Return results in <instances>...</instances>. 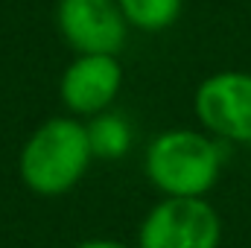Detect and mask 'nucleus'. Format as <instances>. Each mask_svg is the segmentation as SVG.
Returning <instances> with one entry per match:
<instances>
[{
	"instance_id": "obj_1",
	"label": "nucleus",
	"mask_w": 251,
	"mask_h": 248,
	"mask_svg": "<svg viewBox=\"0 0 251 248\" xmlns=\"http://www.w3.org/2000/svg\"><path fill=\"white\" fill-rule=\"evenodd\" d=\"M94 161L88 128L79 117H50L26 137L18 155V173L29 193L56 198L70 193Z\"/></svg>"
},
{
	"instance_id": "obj_2",
	"label": "nucleus",
	"mask_w": 251,
	"mask_h": 248,
	"mask_svg": "<svg viewBox=\"0 0 251 248\" xmlns=\"http://www.w3.org/2000/svg\"><path fill=\"white\" fill-rule=\"evenodd\" d=\"M143 170L164 198H204L219 181L222 146L207 131L167 128L146 146Z\"/></svg>"
},
{
	"instance_id": "obj_3",
	"label": "nucleus",
	"mask_w": 251,
	"mask_h": 248,
	"mask_svg": "<svg viewBox=\"0 0 251 248\" xmlns=\"http://www.w3.org/2000/svg\"><path fill=\"white\" fill-rule=\"evenodd\" d=\"M222 219L204 198H161L137 228L134 248H219Z\"/></svg>"
},
{
	"instance_id": "obj_4",
	"label": "nucleus",
	"mask_w": 251,
	"mask_h": 248,
	"mask_svg": "<svg viewBox=\"0 0 251 248\" xmlns=\"http://www.w3.org/2000/svg\"><path fill=\"white\" fill-rule=\"evenodd\" d=\"M201 128L216 140L251 143V73L222 70L207 76L193 97Z\"/></svg>"
},
{
	"instance_id": "obj_5",
	"label": "nucleus",
	"mask_w": 251,
	"mask_h": 248,
	"mask_svg": "<svg viewBox=\"0 0 251 248\" xmlns=\"http://www.w3.org/2000/svg\"><path fill=\"white\" fill-rule=\"evenodd\" d=\"M56 26L76 56H117L128 35V24L117 0H59Z\"/></svg>"
},
{
	"instance_id": "obj_6",
	"label": "nucleus",
	"mask_w": 251,
	"mask_h": 248,
	"mask_svg": "<svg viewBox=\"0 0 251 248\" xmlns=\"http://www.w3.org/2000/svg\"><path fill=\"white\" fill-rule=\"evenodd\" d=\"M123 88V67L117 56H76L64 67L59 82V99L70 117H97L114 105Z\"/></svg>"
},
{
	"instance_id": "obj_7",
	"label": "nucleus",
	"mask_w": 251,
	"mask_h": 248,
	"mask_svg": "<svg viewBox=\"0 0 251 248\" xmlns=\"http://www.w3.org/2000/svg\"><path fill=\"white\" fill-rule=\"evenodd\" d=\"M85 128H88V143H91L94 158H100V161H120V158L128 155L134 134H131L128 120L120 117L117 111L108 108V111L91 117L85 123Z\"/></svg>"
},
{
	"instance_id": "obj_8",
	"label": "nucleus",
	"mask_w": 251,
	"mask_h": 248,
	"mask_svg": "<svg viewBox=\"0 0 251 248\" xmlns=\"http://www.w3.org/2000/svg\"><path fill=\"white\" fill-rule=\"evenodd\" d=\"M117 6L126 24L140 32H164L184 12V0H117Z\"/></svg>"
},
{
	"instance_id": "obj_9",
	"label": "nucleus",
	"mask_w": 251,
	"mask_h": 248,
	"mask_svg": "<svg viewBox=\"0 0 251 248\" xmlns=\"http://www.w3.org/2000/svg\"><path fill=\"white\" fill-rule=\"evenodd\" d=\"M73 248H131L120 243V240H105V237H94V240H82V243H76Z\"/></svg>"
}]
</instances>
